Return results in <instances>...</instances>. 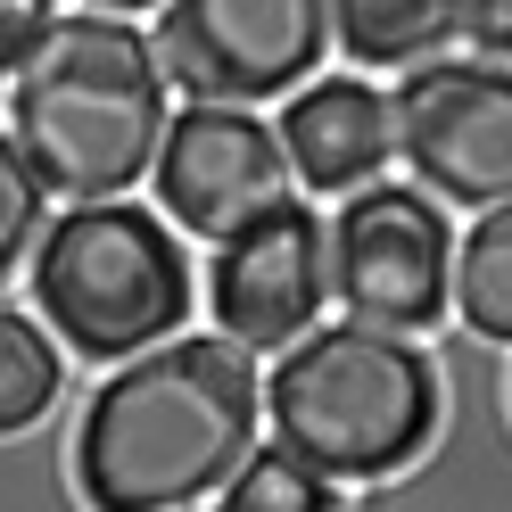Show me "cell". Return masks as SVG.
Segmentation results:
<instances>
[{
  "label": "cell",
  "instance_id": "1",
  "mask_svg": "<svg viewBox=\"0 0 512 512\" xmlns=\"http://www.w3.org/2000/svg\"><path fill=\"white\" fill-rule=\"evenodd\" d=\"M256 405L265 389L232 331L141 347L91 389L75 430V479L100 512L215 504L256 455Z\"/></svg>",
  "mask_w": 512,
  "mask_h": 512
},
{
  "label": "cell",
  "instance_id": "2",
  "mask_svg": "<svg viewBox=\"0 0 512 512\" xmlns=\"http://www.w3.org/2000/svg\"><path fill=\"white\" fill-rule=\"evenodd\" d=\"M166 50H149L116 9L58 17L34 58L9 67V149L50 199H124L166 149Z\"/></svg>",
  "mask_w": 512,
  "mask_h": 512
},
{
  "label": "cell",
  "instance_id": "3",
  "mask_svg": "<svg viewBox=\"0 0 512 512\" xmlns=\"http://www.w3.org/2000/svg\"><path fill=\"white\" fill-rule=\"evenodd\" d=\"M265 413L281 446H298L331 479H389L438 430V372L389 323L347 314V323L281 347L265 380Z\"/></svg>",
  "mask_w": 512,
  "mask_h": 512
},
{
  "label": "cell",
  "instance_id": "4",
  "mask_svg": "<svg viewBox=\"0 0 512 512\" xmlns=\"http://www.w3.org/2000/svg\"><path fill=\"white\" fill-rule=\"evenodd\" d=\"M174 232V215L157 223L124 199H75L58 215L34 240V281H25L58 347H75L83 364H124L174 339L190 314V256Z\"/></svg>",
  "mask_w": 512,
  "mask_h": 512
},
{
  "label": "cell",
  "instance_id": "5",
  "mask_svg": "<svg viewBox=\"0 0 512 512\" xmlns=\"http://www.w3.org/2000/svg\"><path fill=\"white\" fill-rule=\"evenodd\" d=\"M331 0H166L157 50L190 100H281L331 50Z\"/></svg>",
  "mask_w": 512,
  "mask_h": 512
},
{
  "label": "cell",
  "instance_id": "6",
  "mask_svg": "<svg viewBox=\"0 0 512 512\" xmlns=\"http://www.w3.org/2000/svg\"><path fill=\"white\" fill-rule=\"evenodd\" d=\"M331 298L389 331H430L455 306V240H446L438 190L430 199L405 182L347 190L331 223Z\"/></svg>",
  "mask_w": 512,
  "mask_h": 512
},
{
  "label": "cell",
  "instance_id": "7",
  "mask_svg": "<svg viewBox=\"0 0 512 512\" xmlns=\"http://www.w3.org/2000/svg\"><path fill=\"white\" fill-rule=\"evenodd\" d=\"M397 157L446 207L512 199V58H422L397 83Z\"/></svg>",
  "mask_w": 512,
  "mask_h": 512
},
{
  "label": "cell",
  "instance_id": "8",
  "mask_svg": "<svg viewBox=\"0 0 512 512\" xmlns=\"http://www.w3.org/2000/svg\"><path fill=\"white\" fill-rule=\"evenodd\" d=\"M298 157L273 133L248 100H190L166 124V149H157V207H166L182 232H199L207 248L232 240L240 223H256L265 207L290 199Z\"/></svg>",
  "mask_w": 512,
  "mask_h": 512
},
{
  "label": "cell",
  "instance_id": "9",
  "mask_svg": "<svg viewBox=\"0 0 512 512\" xmlns=\"http://www.w3.org/2000/svg\"><path fill=\"white\" fill-rule=\"evenodd\" d=\"M323 298H331V223L314 207L281 199L256 223H240L232 240H215L207 306H215V331H232L240 347L306 339Z\"/></svg>",
  "mask_w": 512,
  "mask_h": 512
},
{
  "label": "cell",
  "instance_id": "10",
  "mask_svg": "<svg viewBox=\"0 0 512 512\" xmlns=\"http://www.w3.org/2000/svg\"><path fill=\"white\" fill-rule=\"evenodd\" d=\"M281 141L298 157V182L306 190H364L397 149V91H372L356 75H323L306 83L290 108H281Z\"/></svg>",
  "mask_w": 512,
  "mask_h": 512
},
{
  "label": "cell",
  "instance_id": "11",
  "mask_svg": "<svg viewBox=\"0 0 512 512\" xmlns=\"http://www.w3.org/2000/svg\"><path fill=\"white\" fill-rule=\"evenodd\" d=\"M331 34L356 67H422L438 42H463V0H331Z\"/></svg>",
  "mask_w": 512,
  "mask_h": 512
},
{
  "label": "cell",
  "instance_id": "12",
  "mask_svg": "<svg viewBox=\"0 0 512 512\" xmlns=\"http://www.w3.org/2000/svg\"><path fill=\"white\" fill-rule=\"evenodd\" d=\"M455 314L471 339L512 347V199L479 207V223L455 248Z\"/></svg>",
  "mask_w": 512,
  "mask_h": 512
},
{
  "label": "cell",
  "instance_id": "13",
  "mask_svg": "<svg viewBox=\"0 0 512 512\" xmlns=\"http://www.w3.org/2000/svg\"><path fill=\"white\" fill-rule=\"evenodd\" d=\"M58 331L34 314H0V430H34L58 397Z\"/></svg>",
  "mask_w": 512,
  "mask_h": 512
},
{
  "label": "cell",
  "instance_id": "14",
  "mask_svg": "<svg viewBox=\"0 0 512 512\" xmlns=\"http://www.w3.org/2000/svg\"><path fill=\"white\" fill-rule=\"evenodd\" d=\"M331 488H339V479H331L323 463H306L298 446L273 438L265 455H248V463L232 471V488H223L215 504H223V512H323Z\"/></svg>",
  "mask_w": 512,
  "mask_h": 512
},
{
  "label": "cell",
  "instance_id": "15",
  "mask_svg": "<svg viewBox=\"0 0 512 512\" xmlns=\"http://www.w3.org/2000/svg\"><path fill=\"white\" fill-rule=\"evenodd\" d=\"M42 199H50L42 174L9 149V174H0V256H9V265H17V248L42 240Z\"/></svg>",
  "mask_w": 512,
  "mask_h": 512
},
{
  "label": "cell",
  "instance_id": "16",
  "mask_svg": "<svg viewBox=\"0 0 512 512\" xmlns=\"http://www.w3.org/2000/svg\"><path fill=\"white\" fill-rule=\"evenodd\" d=\"M50 25H58V17H50V0H0V67L34 58Z\"/></svg>",
  "mask_w": 512,
  "mask_h": 512
},
{
  "label": "cell",
  "instance_id": "17",
  "mask_svg": "<svg viewBox=\"0 0 512 512\" xmlns=\"http://www.w3.org/2000/svg\"><path fill=\"white\" fill-rule=\"evenodd\" d=\"M463 42L479 58H512V0H463Z\"/></svg>",
  "mask_w": 512,
  "mask_h": 512
},
{
  "label": "cell",
  "instance_id": "18",
  "mask_svg": "<svg viewBox=\"0 0 512 512\" xmlns=\"http://www.w3.org/2000/svg\"><path fill=\"white\" fill-rule=\"evenodd\" d=\"M83 9H116L124 17V9H157V0H83Z\"/></svg>",
  "mask_w": 512,
  "mask_h": 512
}]
</instances>
